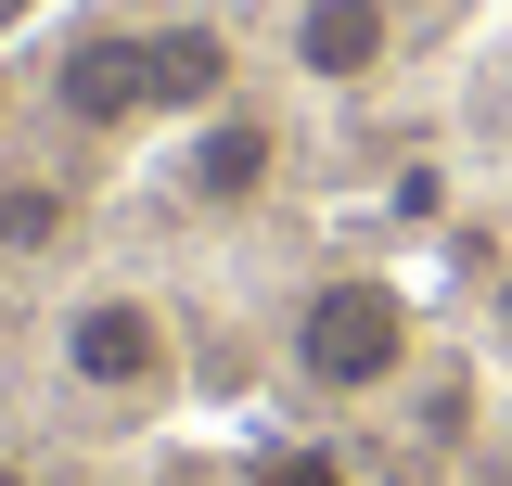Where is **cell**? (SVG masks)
Returning a JSON list of instances; mask_svg holds the SVG:
<instances>
[{
  "instance_id": "obj_2",
  "label": "cell",
  "mask_w": 512,
  "mask_h": 486,
  "mask_svg": "<svg viewBox=\"0 0 512 486\" xmlns=\"http://www.w3.org/2000/svg\"><path fill=\"white\" fill-rule=\"evenodd\" d=\"M52 359L77 397H103V410H154L167 384H180V333H167V307L141 295V282H90V295L64 307Z\"/></svg>"
},
{
  "instance_id": "obj_8",
  "label": "cell",
  "mask_w": 512,
  "mask_h": 486,
  "mask_svg": "<svg viewBox=\"0 0 512 486\" xmlns=\"http://www.w3.org/2000/svg\"><path fill=\"white\" fill-rule=\"evenodd\" d=\"M256 486H346V474H333L320 448H269V461H256Z\"/></svg>"
},
{
  "instance_id": "obj_1",
  "label": "cell",
  "mask_w": 512,
  "mask_h": 486,
  "mask_svg": "<svg viewBox=\"0 0 512 486\" xmlns=\"http://www.w3.org/2000/svg\"><path fill=\"white\" fill-rule=\"evenodd\" d=\"M410 359H423V307H410L397 269H333V282H308L295 320H282V371H295L308 397H333V410L410 384Z\"/></svg>"
},
{
  "instance_id": "obj_5",
  "label": "cell",
  "mask_w": 512,
  "mask_h": 486,
  "mask_svg": "<svg viewBox=\"0 0 512 486\" xmlns=\"http://www.w3.org/2000/svg\"><path fill=\"white\" fill-rule=\"evenodd\" d=\"M282 52H295L308 90H359V77L397 64V0H295L282 13Z\"/></svg>"
},
{
  "instance_id": "obj_4",
  "label": "cell",
  "mask_w": 512,
  "mask_h": 486,
  "mask_svg": "<svg viewBox=\"0 0 512 486\" xmlns=\"http://www.w3.org/2000/svg\"><path fill=\"white\" fill-rule=\"evenodd\" d=\"M167 180H180V205H205V218H244L256 192L282 180V128L256 116V103H218V116H192V128H180Z\"/></svg>"
},
{
  "instance_id": "obj_6",
  "label": "cell",
  "mask_w": 512,
  "mask_h": 486,
  "mask_svg": "<svg viewBox=\"0 0 512 486\" xmlns=\"http://www.w3.org/2000/svg\"><path fill=\"white\" fill-rule=\"evenodd\" d=\"M231 103V39L218 26H154V116L192 128V116H218Z\"/></svg>"
},
{
  "instance_id": "obj_7",
  "label": "cell",
  "mask_w": 512,
  "mask_h": 486,
  "mask_svg": "<svg viewBox=\"0 0 512 486\" xmlns=\"http://www.w3.org/2000/svg\"><path fill=\"white\" fill-rule=\"evenodd\" d=\"M39 243H64V192L13 180V192H0V256H39Z\"/></svg>"
},
{
  "instance_id": "obj_9",
  "label": "cell",
  "mask_w": 512,
  "mask_h": 486,
  "mask_svg": "<svg viewBox=\"0 0 512 486\" xmlns=\"http://www.w3.org/2000/svg\"><path fill=\"white\" fill-rule=\"evenodd\" d=\"M500 346H512V269H500Z\"/></svg>"
},
{
  "instance_id": "obj_10",
  "label": "cell",
  "mask_w": 512,
  "mask_h": 486,
  "mask_svg": "<svg viewBox=\"0 0 512 486\" xmlns=\"http://www.w3.org/2000/svg\"><path fill=\"white\" fill-rule=\"evenodd\" d=\"M500 474H512V423H500Z\"/></svg>"
},
{
  "instance_id": "obj_3",
  "label": "cell",
  "mask_w": 512,
  "mask_h": 486,
  "mask_svg": "<svg viewBox=\"0 0 512 486\" xmlns=\"http://www.w3.org/2000/svg\"><path fill=\"white\" fill-rule=\"evenodd\" d=\"M52 116L64 128H154V26H77L52 52Z\"/></svg>"
}]
</instances>
